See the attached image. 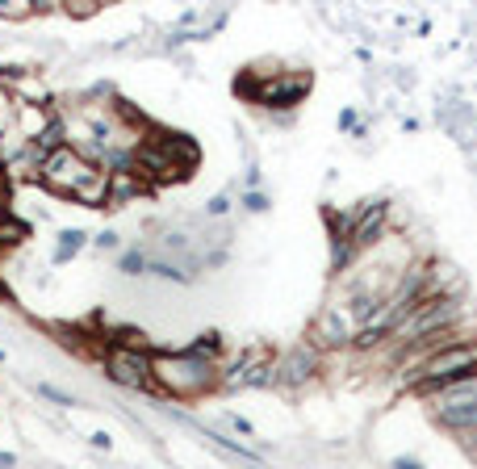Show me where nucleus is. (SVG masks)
I'll list each match as a JSON object with an SVG mask.
<instances>
[{"label":"nucleus","mask_w":477,"mask_h":469,"mask_svg":"<svg viewBox=\"0 0 477 469\" xmlns=\"http://www.w3.org/2000/svg\"><path fill=\"white\" fill-rule=\"evenodd\" d=\"M84 243H88L84 231H63V235H59V247H55V256H50V260H55V264H67V260H72Z\"/></svg>","instance_id":"obj_4"},{"label":"nucleus","mask_w":477,"mask_h":469,"mask_svg":"<svg viewBox=\"0 0 477 469\" xmlns=\"http://www.w3.org/2000/svg\"><path fill=\"white\" fill-rule=\"evenodd\" d=\"M122 269H126V273H138V269H142V256H126Z\"/></svg>","instance_id":"obj_9"},{"label":"nucleus","mask_w":477,"mask_h":469,"mask_svg":"<svg viewBox=\"0 0 477 469\" xmlns=\"http://www.w3.org/2000/svg\"><path fill=\"white\" fill-rule=\"evenodd\" d=\"M34 13H38V5H9V0H0V17L21 21V17H34Z\"/></svg>","instance_id":"obj_5"},{"label":"nucleus","mask_w":477,"mask_h":469,"mask_svg":"<svg viewBox=\"0 0 477 469\" xmlns=\"http://www.w3.org/2000/svg\"><path fill=\"white\" fill-rule=\"evenodd\" d=\"M96 247H105V251L118 247V235H114V231H100V235H96Z\"/></svg>","instance_id":"obj_8"},{"label":"nucleus","mask_w":477,"mask_h":469,"mask_svg":"<svg viewBox=\"0 0 477 469\" xmlns=\"http://www.w3.org/2000/svg\"><path fill=\"white\" fill-rule=\"evenodd\" d=\"M92 176H96V164H88L84 155H76L72 147L50 151L42 160V168H38V185L50 189V193H59V197H76Z\"/></svg>","instance_id":"obj_2"},{"label":"nucleus","mask_w":477,"mask_h":469,"mask_svg":"<svg viewBox=\"0 0 477 469\" xmlns=\"http://www.w3.org/2000/svg\"><path fill=\"white\" fill-rule=\"evenodd\" d=\"M63 13H67V17H92V13H96V0H72Z\"/></svg>","instance_id":"obj_6"},{"label":"nucleus","mask_w":477,"mask_h":469,"mask_svg":"<svg viewBox=\"0 0 477 469\" xmlns=\"http://www.w3.org/2000/svg\"><path fill=\"white\" fill-rule=\"evenodd\" d=\"M42 394H46V398H55V402H63V406H76V398L63 394V390H55V386H42Z\"/></svg>","instance_id":"obj_7"},{"label":"nucleus","mask_w":477,"mask_h":469,"mask_svg":"<svg viewBox=\"0 0 477 469\" xmlns=\"http://www.w3.org/2000/svg\"><path fill=\"white\" fill-rule=\"evenodd\" d=\"M105 373L109 382L126 386V390H155V373H151V352L138 348H109L105 352Z\"/></svg>","instance_id":"obj_3"},{"label":"nucleus","mask_w":477,"mask_h":469,"mask_svg":"<svg viewBox=\"0 0 477 469\" xmlns=\"http://www.w3.org/2000/svg\"><path fill=\"white\" fill-rule=\"evenodd\" d=\"M151 373H155L159 390H168L176 398H197V394L218 386V369L205 356H197L193 348L189 352H155L151 356Z\"/></svg>","instance_id":"obj_1"},{"label":"nucleus","mask_w":477,"mask_h":469,"mask_svg":"<svg viewBox=\"0 0 477 469\" xmlns=\"http://www.w3.org/2000/svg\"><path fill=\"white\" fill-rule=\"evenodd\" d=\"M0 469H17V457L13 452H0Z\"/></svg>","instance_id":"obj_10"}]
</instances>
